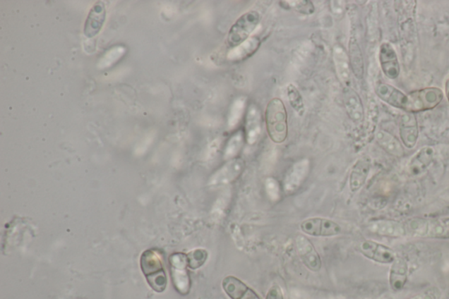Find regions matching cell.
Returning <instances> with one entry per match:
<instances>
[{"mask_svg":"<svg viewBox=\"0 0 449 299\" xmlns=\"http://www.w3.org/2000/svg\"><path fill=\"white\" fill-rule=\"evenodd\" d=\"M376 140L378 143V145L382 147L385 152L390 154V156L401 158L405 156V150L403 144L400 142V140L397 138L396 136L392 135L388 131L383 130L380 129L376 133Z\"/></svg>","mask_w":449,"mask_h":299,"instance_id":"cell-21","label":"cell"},{"mask_svg":"<svg viewBox=\"0 0 449 299\" xmlns=\"http://www.w3.org/2000/svg\"><path fill=\"white\" fill-rule=\"evenodd\" d=\"M333 59L340 80L345 84H349L350 80V63L349 54L340 44H336L333 49Z\"/></svg>","mask_w":449,"mask_h":299,"instance_id":"cell-23","label":"cell"},{"mask_svg":"<svg viewBox=\"0 0 449 299\" xmlns=\"http://www.w3.org/2000/svg\"><path fill=\"white\" fill-rule=\"evenodd\" d=\"M445 94H446L449 103V78L447 79L446 83H445Z\"/></svg>","mask_w":449,"mask_h":299,"instance_id":"cell-37","label":"cell"},{"mask_svg":"<svg viewBox=\"0 0 449 299\" xmlns=\"http://www.w3.org/2000/svg\"><path fill=\"white\" fill-rule=\"evenodd\" d=\"M260 46L261 39L256 36H253L241 44L231 49L227 53V60L230 62H241L248 59L258 50Z\"/></svg>","mask_w":449,"mask_h":299,"instance_id":"cell-22","label":"cell"},{"mask_svg":"<svg viewBox=\"0 0 449 299\" xmlns=\"http://www.w3.org/2000/svg\"><path fill=\"white\" fill-rule=\"evenodd\" d=\"M300 229L307 236L313 237H333L342 233V228L338 223L320 217L305 219L300 225Z\"/></svg>","mask_w":449,"mask_h":299,"instance_id":"cell-8","label":"cell"},{"mask_svg":"<svg viewBox=\"0 0 449 299\" xmlns=\"http://www.w3.org/2000/svg\"><path fill=\"white\" fill-rule=\"evenodd\" d=\"M343 1H332L331 10L333 14L336 17L342 16L344 13Z\"/></svg>","mask_w":449,"mask_h":299,"instance_id":"cell-36","label":"cell"},{"mask_svg":"<svg viewBox=\"0 0 449 299\" xmlns=\"http://www.w3.org/2000/svg\"><path fill=\"white\" fill-rule=\"evenodd\" d=\"M441 297V291L439 288L432 287L408 299H440Z\"/></svg>","mask_w":449,"mask_h":299,"instance_id":"cell-34","label":"cell"},{"mask_svg":"<svg viewBox=\"0 0 449 299\" xmlns=\"http://www.w3.org/2000/svg\"><path fill=\"white\" fill-rule=\"evenodd\" d=\"M434 159V150L432 147H425L412 158L409 164V171L412 175H419L429 168Z\"/></svg>","mask_w":449,"mask_h":299,"instance_id":"cell-26","label":"cell"},{"mask_svg":"<svg viewBox=\"0 0 449 299\" xmlns=\"http://www.w3.org/2000/svg\"><path fill=\"white\" fill-rule=\"evenodd\" d=\"M311 163L307 158L297 161L289 169L284 179V190L286 194H293L301 188L309 178Z\"/></svg>","mask_w":449,"mask_h":299,"instance_id":"cell-9","label":"cell"},{"mask_svg":"<svg viewBox=\"0 0 449 299\" xmlns=\"http://www.w3.org/2000/svg\"><path fill=\"white\" fill-rule=\"evenodd\" d=\"M443 90L439 87H426L409 92L407 94L405 113L416 114L430 111L439 106L443 100Z\"/></svg>","mask_w":449,"mask_h":299,"instance_id":"cell-4","label":"cell"},{"mask_svg":"<svg viewBox=\"0 0 449 299\" xmlns=\"http://www.w3.org/2000/svg\"><path fill=\"white\" fill-rule=\"evenodd\" d=\"M371 163L369 158H361L354 164L349 176L351 192L357 193L364 185L371 171Z\"/></svg>","mask_w":449,"mask_h":299,"instance_id":"cell-20","label":"cell"},{"mask_svg":"<svg viewBox=\"0 0 449 299\" xmlns=\"http://www.w3.org/2000/svg\"><path fill=\"white\" fill-rule=\"evenodd\" d=\"M246 140L245 132L238 130L230 137L227 143L226 149H224V158L229 161L237 158L238 154L241 152L244 147Z\"/></svg>","mask_w":449,"mask_h":299,"instance_id":"cell-28","label":"cell"},{"mask_svg":"<svg viewBox=\"0 0 449 299\" xmlns=\"http://www.w3.org/2000/svg\"><path fill=\"white\" fill-rule=\"evenodd\" d=\"M170 273L174 287L181 295L190 293L191 282L188 272L187 255L182 253L173 254L169 257Z\"/></svg>","mask_w":449,"mask_h":299,"instance_id":"cell-6","label":"cell"},{"mask_svg":"<svg viewBox=\"0 0 449 299\" xmlns=\"http://www.w3.org/2000/svg\"><path fill=\"white\" fill-rule=\"evenodd\" d=\"M419 125L414 114L405 113L400 118V135L402 143L409 150L414 149L419 139Z\"/></svg>","mask_w":449,"mask_h":299,"instance_id":"cell-16","label":"cell"},{"mask_svg":"<svg viewBox=\"0 0 449 299\" xmlns=\"http://www.w3.org/2000/svg\"><path fill=\"white\" fill-rule=\"evenodd\" d=\"M349 59L351 70L357 79L361 80L364 77V59L359 43L356 37H350L349 42Z\"/></svg>","mask_w":449,"mask_h":299,"instance_id":"cell-25","label":"cell"},{"mask_svg":"<svg viewBox=\"0 0 449 299\" xmlns=\"http://www.w3.org/2000/svg\"><path fill=\"white\" fill-rule=\"evenodd\" d=\"M375 91L376 95L383 102L404 111L405 103H407V94L401 92L400 89L394 87L393 85L385 84V83H379L376 86Z\"/></svg>","mask_w":449,"mask_h":299,"instance_id":"cell-17","label":"cell"},{"mask_svg":"<svg viewBox=\"0 0 449 299\" xmlns=\"http://www.w3.org/2000/svg\"><path fill=\"white\" fill-rule=\"evenodd\" d=\"M265 299H285L280 286H273L270 287L268 291Z\"/></svg>","mask_w":449,"mask_h":299,"instance_id":"cell-35","label":"cell"},{"mask_svg":"<svg viewBox=\"0 0 449 299\" xmlns=\"http://www.w3.org/2000/svg\"><path fill=\"white\" fill-rule=\"evenodd\" d=\"M188 267L191 269H198L201 268L208 261V252L205 250H195L187 254Z\"/></svg>","mask_w":449,"mask_h":299,"instance_id":"cell-30","label":"cell"},{"mask_svg":"<svg viewBox=\"0 0 449 299\" xmlns=\"http://www.w3.org/2000/svg\"><path fill=\"white\" fill-rule=\"evenodd\" d=\"M379 62L383 74L389 79L397 78L400 75V63L396 50L389 42H383L379 49Z\"/></svg>","mask_w":449,"mask_h":299,"instance_id":"cell-12","label":"cell"},{"mask_svg":"<svg viewBox=\"0 0 449 299\" xmlns=\"http://www.w3.org/2000/svg\"><path fill=\"white\" fill-rule=\"evenodd\" d=\"M265 124L268 135L273 142L281 144L288 136V114L280 99H271L265 110Z\"/></svg>","mask_w":449,"mask_h":299,"instance_id":"cell-1","label":"cell"},{"mask_svg":"<svg viewBox=\"0 0 449 299\" xmlns=\"http://www.w3.org/2000/svg\"><path fill=\"white\" fill-rule=\"evenodd\" d=\"M262 16L257 11H249L242 14L228 32L227 42L230 49L241 44L251 38V35L259 26Z\"/></svg>","mask_w":449,"mask_h":299,"instance_id":"cell-5","label":"cell"},{"mask_svg":"<svg viewBox=\"0 0 449 299\" xmlns=\"http://www.w3.org/2000/svg\"><path fill=\"white\" fill-rule=\"evenodd\" d=\"M247 97L240 96L232 104L229 114H228L227 116V127L230 130L237 128L241 121L246 108H247Z\"/></svg>","mask_w":449,"mask_h":299,"instance_id":"cell-27","label":"cell"},{"mask_svg":"<svg viewBox=\"0 0 449 299\" xmlns=\"http://www.w3.org/2000/svg\"><path fill=\"white\" fill-rule=\"evenodd\" d=\"M141 270L152 289L162 293L167 286V277L164 268V258L157 250L145 251L140 258Z\"/></svg>","mask_w":449,"mask_h":299,"instance_id":"cell-2","label":"cell"},{"mask_svg":"<svg viewBox=\"0 0 449 299\" xmlns=\"http://www.w3.org/2000/svg\"><path fill=\"white\" fill-rule=\"evenodd\" d=\"M360 251L366 258L381 264H392L397 257L393 248L371 240L361 243Z\"/></svg>","mask_w":449,"mask_h":299,"instance_id":"cell-10","label":"cell"},{"mask_svg":"<svg viewBox=\"0 0 449 299\" xmlns=\"http://www.w3.org/2000/svg\"><path fill=\"white\" fill-rule=\"evenodd\" d=\"M263 131V115L257 104L252 103L249 106L246 114L245 136L246 142L253 145L257 142Z\"/></svg>","mask_w":449,"mask_h":299,"instance_id":"cell-14","label":"cell"},{"mask_svg":"<svg viewBox=\"0 0 449 299\" xmlns=\"http://www.w3.org/2000/svg\"><path fill=\"white\" fill-rule=\"evenodd\" d=\"M296 248L303 264L311 271H320L322 265L321 255L309 238L303 234L297 236Z\"/></svg>","mask_w":449,"mask_h":299,"instance_id":"cell-11","label":"cell"},{"mask_svg":"<svg viewBox=\"0 0 449 299\" xmlns=\"http://www.w3.org/2000/svg\"><path fill=\"white\" fill-rule=\"evenodd\" d=\"M106 18V9L102 3H97L90 10L88 18H87L85 34L87 37H93L99 34L100 28H102Z\"/></svg>","mask_w":449,"mask_h":299,"instance_id":"cell-24","label":"cell"},{"mask_svg":"<svg viewBox=\"0 0 449 299\" xmlns=\"http://www.w3.org/2000/svg\"><path fill=\"white\" fill-rule=\"evenodd\" d=\"M343 98L350 120L356 124H361L364 120V109L359 94L352 88L347 87L344 90Z\"/></svg>","mask_w":449,"mask_h":299,"instance_id":"cell-18","label":"cell"},{"mask_svg":"<svg viewBox=\"0 0 449 299\" xmlns=\"http://www.w3.org/2000/svg\"><path fill=\"white\" fill-rule=\"evenodd\" d=\"M222 289L231 299H262L244 281L234 276H227L222 281Z\"/></svg>","mask_w":449,"mask_h":299,"instance_id":"cell-15","label":"cell"},{"mask_svg":"<svg viewBox=\"0 0 449 299\" xmlns=\"http://www.w3.org/2000/svg\"><path fill=\"white\" fill-rule=\"evenodd\" d=\"M369 231L378 236L390 238H402L409 234L407 224L394 219H379L369 223Z\"/></svg>","mask_w":449,"mask_h":299,"instance_id":"cell-13","label":"cell"},{"mask_svg":"<svg viewBox=\"0 0 449 299\" xmlns=\"http://www.w3.org/2000/svg\"><path fill=\"white\" fill-rule=\"evenodd\" d=\"M409 267L407 262L403 257H397L390 264L389 282L390 286L394 291L403 290L407 282Z\"/></svg>","mask_w":449,"mask_h":299,"instance_id":"cell-19","label":"cell"},{"mask_svg":"<svg viewBox=\"0 0 449 299\" xmlns=\"http://www.w3.org/2000/svg\"><path fill=\"white\" fill-rule=\"evenodd\" d=\"M246 167L244 159L241 157L234 158L227 161L222 168H220L212 176L209 185L212 187H223L237 181L244 173Z\"/></svg>","mask_w":449,"mask_h":299,"instance_id":"cell-7","label":"cell"},{"mask_svg":"<svg viewBox=\"0 0 449 299\" xmlns=\"http://www.w3.org/2000/svg\"><path fill=\"white\" fill-rule=\"evenodd\" d=\"M265 189L268 196L270 200L277 201L280 197V186L276 179L273 178H267L265 182Z\"/></svg>","mask_w":449,"mask_h":299,"instance_id":"cell-32","label":"cell"},{"mask_svg":"<svg viewBox=\"0 0 449 299\" xmlns=\"http://www.w3.org/2000/svg\"><path fill=\"white\" fill-rule=\"evenodd\" d=\"M289 4H292L291 7L294 8L297 12L300 13L306 14V16H309V14H313L314 13L315 8L313 4L311 1H287Z\"/></svg>","mask_w":449,"mask_h":299,"instance_id":"cell-33","label":"cell"},{"mask_svg":"<svg viewBox=\"0 0 449 299\" xmlns=\"http://www.w3.org/2000/svg\"><path fill=\"white\" fill-rule=\"evenodd\" d=\"M287 96L289 104L295 110L296 113L301 115L305 111V104H304L301 93L294 85L289 84L287 86Z\"/></svg>","mask_w":449,"mask_h":299,"instance_id":"cell-29","label":"cell"},{"mask_svg":"<svg viewBox=\"0 0 449 299\" xmlns=\"http://www.w3.org/2000/svg\"><path fill=\"white\" fill-rule=\"evenodd\" d=\"M409 234L429 239H449V217L414 218L407 223Z\"/></svg>","mask_w":449,"mask_h":299,"instance_id":"cell-3","label":"cell"},{"mask_svg":"<svg viewBox=\"0 0 449 299\" xmlns=\"http://www.w3.org/2000/svg\"><path fill=\"white\" fill-rule=\"evenodd\" d=\"M125 51L126 49L123 48V47H114V49H111L109 51L104 54L102 59L100 60L99 66L101 68L111 66L112 64L117 62V61L124 55Z\"/></svg>","mask_w":449,"mask_h":299,"instance_id":"cell-31","label":"cell"}]
</instances>
